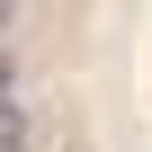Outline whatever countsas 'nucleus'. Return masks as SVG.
Instances as JSON below:
<instances>
[{"instance_id": "obj_1", "label": "nucleus", "mask_w": 152, "mask_h": 152, "mask_svg": "<svg viewBox=\"0 0 152 152\" xmlns=\"http://www.w3.org/2000/svg\"><path fill=\"white\" fill-rule=\"evenodd\" d=\"M27 143H36V116L18 99H0V152H27Z\"/></svg>"}, {"instance_id": "obj_2", "label": "nucleus", "mask_w": 152, "mask_h": 152, "mask_svg": "<svg viewBox=\"0 0 152 152\" xmlns=\"http://www.w3.org/2000/svg\"><path fill=\"white\" fill-rule=\"evenodd\" d=\"M9 18H18V0H0V27H9Z\"/></svg>"}]
</instances>
